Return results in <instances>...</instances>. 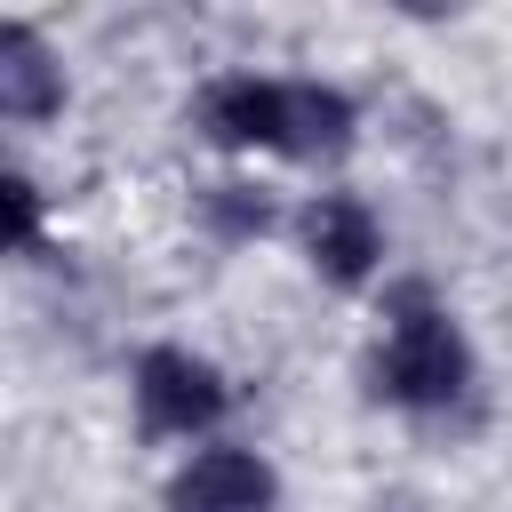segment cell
I'll list each match as a JSON object with an SVG mask.
<instances>
[{"instance_id":"obj_8","label":"cell","mask_w":512,"mask_h":512,"mask_svg":"<svg viewBox=\"0 0 512 512\" xmlns=\"http://www.w3.org/2000/svg\"><path fill=\"white\" fill-rule=\"evenodd\" d=\"M200 216H208L224 240H256V232H272V200H264V192H248V184H208Z\"/></svg>"},{"instance_id":"obj_9","label":"cell","mask_w":512,"mask_h":512,"mask_svg":"<svg viewBox=\"0 0 512 512\" xmlns=\"http://www.w3.org/2000/svg\"><path fill=\"white\" fill-rule=\"evenodd\" d=\"M0 208H8V248H40V184L24 168L0 176Z\"/></svg>"},{"instance_id":"obj_1","label":"cell","mask_w":512,"mask_h":512,"mask_svg":"<svg viewBox=\"0 0 512 512\" xmlns=\"http://www.w3.org/2000/svg\"><path fill=\"white\" fill-rule=\"evenodd\" d=\"M472 376H480V360H472V336L456 328V312L424 280H400L384 296V336L368 352L376 400H392L400 416H448L472 392Z\"/></svg>"},{"instance_id":"obj_6","label":"cell","mask_w":512,"mask_h":512,"mask_svg":"<svg viewBox=\"0 0 512 512\" xmlns=\"http://www.w3.org/2000/svg\"><path fill=\"white\" fill-rule=\"evenodd\" d=\"M0 112L16 128H40L64 112V64L32 24H0Z\"/></svg>"},{"instance_id":"obj_5","label":"cell","mask_w":512,"mask_h":512,"mask_svg":"<svg viewBox=\"0 0 512 512\" xmlns=\"http://www.w3.org/2000/svg\"><path fill=\"white\" fill-rule=\"evenodd\" d=\"M200 136L224 152H288V80L280 72H224L200 88Z\"/></svg>"},{"instance_id":"obj_7","label":"cell","mask_w":512,"mask_h":512,"mask_svg":"<svg viewBox=\"0 0 512 512\" xmlns=\"http://www.w3.org/2000/svg\"><path fill=\"white\" fill-rule=\"evenodd\" d=\"M360 136V104L336 80H288V152L280 160H344Z\"/></svg>"},{"instance_id":"obj_2","label":"cell","mask_w":512,"mask_h":512,"mask_svg":"<svg viewBox=\"0 0 512 512\" xmlns=\"http://www.w3.org/2000/svg\"><path fill=\"white\" fill-rule=\"evenodd\" d=\"M128 408H136V432L144 440H216L224 408H232V384L208 352L192 344H144L136 368H128Z\"/></svg>"},{"instance_id":"obj_4","label":"cell","mask_w":512,"mask_h":512,"mask_svg":"<svg viewBox=\"0 0 512 512\" xmlns=\"http://www.w3.org/2000/svg\"><path fill=\"white\" fill-rule=\"evenodd\" d=\"M168 512H280V472L240 440H200L168 472Z\"/></svg>"},{"instance_id":"obj_3","label":"cell","mask_w":512,"mask_h":512,"mask_svg":"<svg viewBox=\"0 0 512 512\" xmlns=\"http://www.w3.org/2000/svg\"><path fill=\"white\" fill-rule=\"evenodd\" d=\"M296 240H304V264L328 288H368L384 272V216L360 192H312L304 216H296Z\"/></svg>"}]
</instances>
